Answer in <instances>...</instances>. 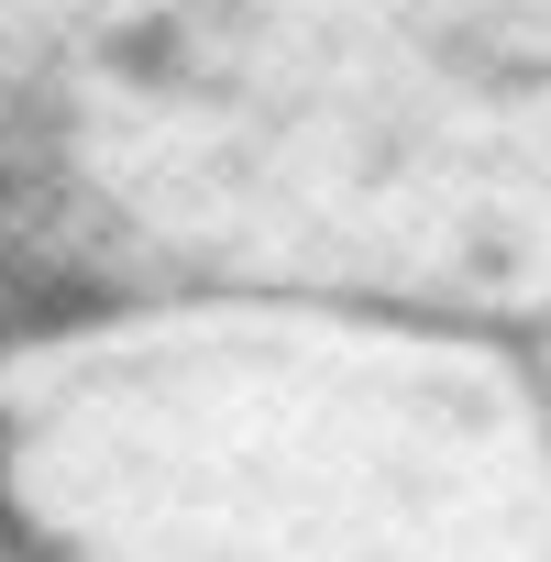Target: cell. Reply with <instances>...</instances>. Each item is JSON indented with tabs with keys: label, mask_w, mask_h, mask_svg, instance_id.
Returning <instances> with one entry per match:
<instances>
[{
	"label": "cell",
	"mask_w": 551,
	"mask_h": 562,
	"mask_svg": "<svg viewBox=\"0 0 551 562\" xmlns=\"http://www.w3.org/2000/svg\"><path fill=\"white\" fill-rule=\"evenodd\" d=\"M23 310L551 331V0H0Z\"/></svg>",
	"instance_id": "1"
},
{
	"label": "cell",
	"mask_w": 551,
	"mask_h": 562,
	"mask_svg": "<svg viewBox=\"0 0 551 562\" xmlns=\"http://www.w3.org/2000/svg\"><path fill=\"white\" fill-rule=\"evenodd\" d=\"M0 540L23 562H551L529 342L89 299L0 331Z\"/></svg>",
	"instance_id": "2"
},
{
	"label": "cell",
	"mask_w": 551,
	"mask_h": 562,
	"mask_svg": "<svg viewBox=\"0 0 551 562\" xmlns=\"http://www.w3.org/2000/svg\"><path fill=\"white\" fill-rule=\"evenodd\" d=\"M529 375H540V408H551V331L529 342Z\"/></svg>",
	"instance_id": "3"
},
{
	"label": "cell",
	"mask_w": 551,
	"mask_h": 562,
	"mask_svg": "<svg viewBox=\"0 0 551 562\" xmlns=\"http://www.w3.org/2000/svg\"><path fill=\"white\" fill-rule=\"evenodd\" d=\"M12 321H23V299H12V276H0V331H12Z\"/></svg>",
	"instance_id": "4"
}]
</instances>
